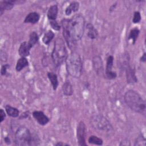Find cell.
<instances>
[{
	"instance_id": "cell-8",
	"label": "cell",
	"mask_w": 146,
	"mask_h": 146,
	"mask_svg": "<svg viewBox=\"0 0 146 146\" xmlns=\"http://www.w3.org/2000/svg\"><path fill=\"white\" fill-rule=\"evenodd\" d=\"M86 125L85 123L81 121L79 123L76 129V137L78 144L80 146H86Z\"/></svg>"
},
{
	"instance_id": "cell-14",
	"label": "cell",
	"mask_w": 146,
	"mask_h": 146,
	"mask_svg": "<svg viewBox=\"0 0 146 146\" xmlns=\"http://www.w3.org/2000/svg\"><path fill=\"white\" fill-rule=\"evenodd\" d=\"M40 19V15L36 12H31L25 17L24 23H29L31 24L36 23Z\"/></svg>"
},
{
	"instance_id": "cell-15",
	"label": "cell",
	"mask_w": 146,
	"mask_h": 146,
	"mask_svg": "<svg viewBox=\"0 0 146 146\" xmlns=\"http://www.w3.org/2000/svg\"><path fill=\"white\" fill-rule=\"evenodd\" d=\"M85 27L87 30V36L91 39H95L98 36V31L91 23H87Z\"/></svg>"
},
{
	"instance_id": "cell-25",
	"label": "cell",
	"mask_w": 146,
	"mask_h": 146,
	"mask_svg": "<svg viewBox=\"0 0 146 146\" xmlns=\"http://www.w3.org/2000/svg\"><path fill=\"white\" fill-rule=\"evenodd\" d=\"M88 142L90 144L98 145H101L103 144V141L101 138H100L96 136L91 135L88 139Z\"/></svg>"
},
{
	"instance_id": "cell-6",
	"label": "cell",
	"mask_w": 146,
	"mask_h": 146,
	"mask_svg": "<svg viewBox=\"0 0 146 146\" xmlns=\"http://www.w3.org/2000/svg\"><path fill=\"white\" fill-rule=\"evenodd\" d=\"M33 137L30 130L25 126L19 127L15 132L14 143L18 146L33 145Z\"/></svg>"
},
{
	"instance_id": "cell-12",
	"label": "cell",
	"mask_w": 146,
	"mask_h": 146,
	"mask_svg": "<svg viewBox=\"0 0 146 146\" xmlns=\"http://www.w3.org/2000/svg\"><path fill=\"white\" fill-rule=\"evenodd\" d=\"M17 2V1L6 0L0 2V14L1 16L3 14L5 10H11L14 6L15 3Z\"/></svg>"
},
{
	"instance_id": "cell-18",
	"label": "cell",
	"mask_w": 146,
	"mask_h": 146,
	"mask_svg": "<svg viewBox=\"0 0 146 146\" xmlns=\"http://www.w3.org/2000/svg\"><path fill=\"white\" fill-rule=\"evenodd\" d=\"M79 9V3L77 1L71 2L65 10L66 15H70L72 12H76Z\"/></svg>"
},
{
	"instance_id": "cell-27",
	"label": "cell",
	"mask_w": 146,
	"mask_h": 146,
	"mask_svg": "<svg viewBox=\"0 0 146 146\" xmlns=\"http://www.w3.org/2000/svg\"><path fill=\"white\" fill-rule=\"evenodd\" d=\"M141 19V14L140 13L139 11H135L134 14H133V19H132V22L133 23H138L140 22Z\"/></svg>"
},
{
	"instance_id": "cell-20",
	"label": "cell",
	"mask_w": 146,
	"mask_h": 146,
	"mask_svg": "<svg viewBox=\"0 0 146 146\" xmlns=\"http://www.w3.org/2000/svg\"><path fill=\"white\" fill-rule=\"evenodd\" d=\"M29 65V61L25 57H21L17 62L15 70L17 72L22 71L25 67Z\"/></svg>"
},
{
	"instance_id": "cell-3",
	"label": "cell",
	"mask_w": 146,
	"mask_h": 146,
	"mask_svg": "<svg viewBox=\"0 0 146 146\" xmlns=\"http://www.w3.org/2000/svg\"><path fill=\"white\" fill-rule=\"evenodd\" d=\"M66 67L67 73L72 77L79 78L82 74L83 62L80 55L72 51L68 55L66 60Z\"/></svg>"
},
{
	"instance_id": "cell-13",
	"label": "cell",
	"mask_w": 146,
	"mask_h": 146,
	"mask_svg": "<svg viewBox=\"0 0 146 146\" xmlns=\"http://www.w3.org/2000/svg\"><path fill=\"white\" fill-rule=\"evenodd\" d=\"M32 47L29 44L28 42H22L19 47L18 52L21 57H27L30 55V49Z\"/></svg>"
},
{
	"instance_id": "cell-30",
	"label": "cell",
	"mask_w": 146,
	"mask_h": 146,
	"mask_svg": "<svg viewBox=\"0 0 146 146\" xmlns=\"http://www.w3.org/2000/svg\"><path fill=\"white\" fill-rule=\"evenodd\" d=\"M0 122L2 123L6 117V113L5 112V111L2 108L0 110Z\"/></svg>"
},
{
	"instance_id": "cell-9",
	"label": "cell",
	"mask_w": 146,
	"mask_h": 146,
	"mask_svg": "<svg viewBox=\"0 0 146 146\" xmlns=\"http://www.w3.org/2000/svg\"><path fill=\"white\" fill-rule=\"evenodd\" d=\"M113 65V56L110 55L108 56L106 61V66L105 68V76L109 80H112L116 78L117 74L115 71H112Z\"/></svg>"
},
{
	"instance_id": "cell-34",
	"label": "cell",
	"mask_w": 146,
	"mask_h": 146,
	"mask_svg": "<svg viewBox=\"0 0 146 146\" xmlns=\"http://www.w3.org/2000/svg\"><path fill=\"white\" fill-rule=\"evenodd\" d=\"M29 116V112H27V111H26V112H25L23 113H22V115L20 116V118L21 119H25V118H26L27 116Z\"/></svg>"
},
{
	"instance_id": "cell-35",
	"label": "cell",
	"mask_w": 146,
	"mask_h": 146,
	"mask_svg": "<svg viewBox=\"0 0 146 146\" xmlns=\"http://www.w3.org/2000/svg\"><path fill=\"white\" fill-rule=\"evenodd\" d=\"M4 141H5V142L7 144H10L11 143L10 139V138H9V137H7V136H6V137H5L4 138Z\"/></svg>"
},
{
	"instance_id": "cell-11",
	"label": "cell",
	"mask_w": 146,
	"mask_h": 146,
	"mask_svg": "<svg viewBox=\"0 0 146 146\" xmlns=\"http://www.w3.org/2000/svg\"><path fill=\"white\" fill-rule=\"evenodd\" d=\"M32 115L35 120L41 125H46L50 121L49 118L41 111H34Z\"/></svg>"
},
{
	"instance_id": "cell-22",
	"label": "cell",
	"mask_w": 146,
	"mask_h": 146,
	"mask_svg": "<svg viewBox=\"0 0 146 146\" xmlns=\"http://www.w3.org/2000/svg\"><path fill=\"white\" fill-rule=\"evenodd\" d=\"M55 34L51 30H48L46 32L42 38V42L44 44H49V43L51 42V40L54 38Z\"/></svg>"
},
{
	"instance_id": "cell-32",
	"label": "cell",
	"mask_w": 146,
	"mask_h": 146,
	"mask_svg": "<svg viewBox=\"0 0 146 146\" xmlns=\"http://www.w3.org/2000/svg\"><path fill=\"white\" fill-rule=\"evenodd\" d=\"M140 61L143 63H145L146 62V53L145 52H144L143 55L140 58Z\"/></svg>"
},
{
	"instance_id": "cell-2",
	"label": "cell",
	"mask_w": 146,
	"mask_h": 146,
	"mask_svg": "<svg viewBox=\"0 0 146 146\" xmlns=\"http://www.w3.org/2000/svg\"><path fill=\"white\" fill-rule=\"evenodd\" d=\"M124 99L127 106L131 110L139 113L144 112L146 107L145 100L136 91H127L124 95Z\"/></svg>"
},
{
	"instance_id": "cell-17",
	"label": "cell",
	"mask_w": 146,
	"mask_h": 146,
	"mask_svg": "<svg viewBox=\"0 0 146 146\" xmlns=\"http://www.w3.org/2000/svg\"><path fill=\"white\" fill-rule=\"evenodd\" d=\"M63 93L66 96H71L73 94V87L68 80H66L62 87Z\"/></svg>"
},
{
	"instance_id": "cell-23",
	"label": "cell",
	"mask_w": 146,
	"mask_h": 146,
	"mask_svg": "<svg viewBox=\"0 0 146 146\" xmlns=\"http://www.w3.org/2000/svg\"><path fill=\"white\" fill-rule=\"evenodd\" d=\"M140 33V30L137 28H134L132 30H131L129 35H128V39H132V44H135L137 38H138V36Z\"/></svg>"
},
{
	"instance_id": "cell-4",
	"label": "cell",
	"mask_w": 146,
	"mask_h": 146,
	"mask_svg": "<svg viewBox=\"0 0 146 146\" xmlns=\"http://www.w3.org/2000/svg\"><path fill=\"white\" fill-rule=\"evenodd\" d=\"M67 56V51L64 40L60 38L56 39L51 53V58L54 65L56 67L62 65L65 62Z\"/></svg>"
},
{
	"instance_id": "cell-19",
	"label": "cell",
	"mask_w": 146,
	"mask_h": 146,
	"mask_svg": "<svg viewBox=\"0 0 146 146\" xmlns=\"http://www.w3.org/2000/svg\"><path fill=\"white\" fill-rule=\"evenodd\" d=\"M47 77L52 86L53 90L55 91L57 89L59 85L57 75L52 72H48Z\"/></svg>"
},
{
	"instance_id": "cell-24",
	"label": "cell",
	"mask_w": 146,
	"mask_h": 146,
	"mask_svg": "<svg viewBox=\"0 0 146 146\" xmlns=\"http://www.w3.org/2000/svg\"><path fill=\"white\" fill-rule=\"evenodd\" d=\"M38 40H39V36L38 34L35 31H33L30 34L28 43L31 47H33L36 44Z\"/></svg>"
},
{
	"instance_id": "cell-7",
	"label": "cell",
	"mask_w": 146,
	"mask_h": 146,
	"mask_svg": "<svg viewBox=\"0 0 146 146\" xmlns=\"http://www.w3.org/2000/svg\"><path fill=\"white\" fill-rule=\"evenodd\" d=\"M123 67L125 72L126 79L128 84H133L137 82V78L136 75L135 70L130 66L128 61L123 62Z\"/></svg>"
},
{
	"instance_id": "cell-29",
	"label": "cell",
	"mask_w": 146,
	"mask_h": 146,
	"mask_svg": "<svg viewBox=\"0 0 146 146\" xmlns=\"http://www.w3.org/2000/svg\"><path fill=\"white\" fill-rule=\"evenodd\" d=\"M10 67L9 64H5L4 65H3L1 67V74L2 75H5L7 73V70Z\"/></svg>"
},
{
	"instance_id": "cell-16",
	"label": "cell",
	"mask_w": 146,
	"mask_h": 146,
	"mask_svg": "<svg viewBox=\"0 0 146 146\" xmlns=\"http://www.w3.org/2000/svg\"><path fill=\"white\" fill-rule=\"evenodd\" d=\"M58 13V7L56 5L51 6L47 11V18L50 21H55Z\"/></svg>"
},
{
	"instance_id": "cell-10",
	"label": "cell",
	"mask_w": 146,
	"mask_h": 146,
	"mask_svg": "<svg viewBox=\"0 0 146 146\" xmlns=\"http://www.w3.org/2000/svg\"><path fill=\"white\" fill-rule=\"evenodd\" d=\"M92 68L97 75L99 76L104 75L103 62L100 56H94L92 59Z\"/></svg>"
},
{
	"instance_id": "cell-1",
	"label": "cell",
	"mask_w": 146,
	"mask_h": 146,
	"mask_svg": "<svg viewBox=\"0 0 146 146\" xmlns=\"http://www.w3.org/2000/svg\"><path fill=\"white\" fill-rule=\"evenodd\" d=\"M63 35L70 49L72 51L77 42L83 36L86 26L85 19L81 14H76L70 19L64 18L61 21Z\"/></svg>"
},
{
	"instance_id": "cell-33",
	"label": "cell",
	"mask_w": 146,
	"mask_h": 146,
	"mask_svg": "<svg viewBox=\"0 0 146 146\" xmlns=\"http://www.w3.org/2000/svg\"><path fill=\"white\" fill-rule=\"evenodd\" d=\"M55 145L56 146H64V145H70L68 144H66V143H64L62 141H58L55 144Z\"/></svg>"
},
{
	"instance_id": "cell-26",
	"label": "cell",
	"mask_w": 146,
	"mask_h": 146,
	"mask_svg": "<svg viewBox=\"0 0 146 146\" xmlns=\"http://www.w3.org/2000/svg\"><path fill=\"white\" fill-rule=\"evenodd\" d=\"M145 141H146V140H145V137L143 135H141L136 138V139L135 141V144L134 145H139V146H140V145L145 146Z\"/></svg>"
},
{
	"instance_id": "cell-21",
	"label": "cell",
	"mask_w": 146,
	"mask_h": 146,
	"mask_svg": "<svg viewBox=\"0 0 146 146\" xmlns=\"http://www.w3.org/2000/svg\"><path fill=\"white\" fill-rule=\"evenodd\" d=\"M5 111L6 112V113L12 117H17L19 115V110L10 105H6L5 106Z\"/></svg>"
},
{
	"instance_id": "cell-5",
	"label": "cell",
	"mask_w": 146,
	"mask_h": 146,
	"mask_svg": "<svg viewBox=\"0 0 146 146\" xmlns=\"http://www.w3.org/2000/svg\"><path fill=\"white\" fill-rule=\"evenodd\" d=\"M90 124L95 129L106 134L111 135L113 128L110 121L101 114L92 115L90 118Z\"/></svg>"
},
{
	"instance_id": "cell-31",
	"label": "cell",
	"mask_w": 146,
	"mask_h": 146,
	"mask_svg": "<svg viewBox=\"0 0 146 146\" xmlns=\"http://www.w3.org/2000/svg\"><path fill=\"white\" fill-rule=\"evenodd\" d=\"M120 145H130L131 143L130 141L128 140H123V141H120V143L119 144Z\"/></svg>"
},
{
	"instance_id": "cell-28",
	"label": "cell",
	"mask_w": 146,
	"mask_h": 146,
	"mask_svg": "<svg viewBox=\"0 0 146 146\" xmlns=\"http://www.w3.org/2000/svg\"><path fill=\"white\" fill-rule=\"evenodd\" d=\"M50 25L52 29H53L54 30L59 31L60 29V26L58 23V22L55 21H50Z\"/></svg>"
}]
</instances>
